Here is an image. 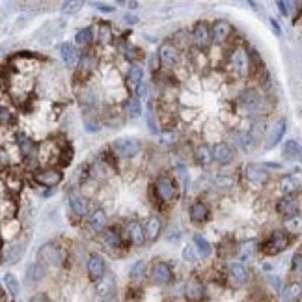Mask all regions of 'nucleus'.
Instances as JSON below:
<instances>
[{"label": "nucleus", "mask_w": 302, "mask_h": 302, "mask_svg": "<svg viewBox=\"0 0 302 302\" xmlns=\"http://www.w3.org/2000/svg\"><path fill=\"white\" fill-rule=\"evenodd\" d=\"M147 276V265L146 261H136L135 265L131 267V282L135 283V285H140L142 282L146 280Z\"/></svg>", "instance_id": "nucleus-32"}, {"label": "nucleus", "mask_w": 302, "mask_h": 302, "mask_svg": "<svg viewBox=\"0 0 302 302\" xmlns=\"http://www.w3.org/2000/svg\"><path fill=\"white\" fill-rule=\"evenodd\" d=\"M84 127H86L88 133H95V131L99 129V120L94 118V112L88 110V112L84 114Z\"/></svg>", "instance_id": "nucleus-47"}, {"label": "nucleus", "mask_w": 302, "mask_h": 302, "mask_svg": "<svg viewBox=\"0 0 302 302\" xmlns=\"http://www.w3.org/2000/svg\"><path fill=\"white\" fill-rule=\"evenodd\" d=\"M299 188V179L295 176H283L278 181V190H280L282 196H287V194H295Z\"/></svg>", "instance_id": "nucleus-29"}, {"label": "nucleus", "mask_w": 302, "mask_h": 302, "mask_svg": "<svg viewBox=\"0 0 302 302\" xmlns=\"http://www.w3.org/2000/svg\"><path fill=\"white\" fill-rule=\"evenodd\" d=\"M110 147H112L114 155H118L120 159H133L142 146L136 138H118L116 142H112Z\"/></svg>", "instance_id": "nucleus-8"}, {"label": "nucleus", "mask_w": 302, "mask_h": 302, "mask_svg": "<svg viewBox=\"0 0 302 302\" xmlns=\"http://www.w3.org/2000/svg\"><path fill=\"white\" fill-rule=\"evenodd\" d=\"M95 297L101 301H114L116 299V276L114 272H104V276H101L95 282Z\"/></svg>", "instance_id": "nucleus-4"}, {"label": "nucleus", "mask_w": 302, "mask_h": 302, "mask_svg": "<svg viewBox=\"0 0 302 302\" xmlns=\"http://www.w3.org/2000/svg\"><path fill=\"white\" fill-rule=\"evenodd\" d=\"M67 201H69V209L73 211V215L77 217V219H81V217L86 215V211H88V203H86L84 196H81L79 192H71L69 198H67Z\"/></svg>", "instance_id": "nucleus-23"}, {"label": "nucleus", "mask_w": 302, "mask_h": 302, "mask_svg": "<svg viewBox=\"0 0 302 302\" xmlns=\"http://www.w3.org/2000/svg\"><path fill=\"white\" fill-rule=\"evenodd\" d=\"M289 235L287 231H272L269 241L263 244V252L265 254H278V252H283L287 246H289Z\"/></svg>", "instance_id": "nucleus-12"}, {"label": "nucleus", "mask_w": 302, "mask_h": 302, "mask_svg": "<svg viewBox=\"0 0 302 302\" xmlns=\"http://www.w3.org/2000/svg\"><path fill=\"white\" fill-rule=\"evenodd\" d=\"M40 301L47 302L49 301V297H47V295H43V293H40V295H34V297H32V302H40Z\"/></svg>", "instance_id": "nucleus-62"}, {"label": "nucleus", "mask_w": 302, "mask_h": 302, "mask_svg": "<svg viewBox=\"0 0 302 302\" xmlns=\"http://www.w3.org/2000/svg\"><path fill=\"white\" fill-rule=\"evenodd\" d=\"M205 289H203V285H201V282L198 280H190L185 285V297H187L188 301H201L205 295Z\"/></svg>", "instance_id": "nucleus-28"}, {"label": "nucleus", "mask_w": 302, "mask_h": 302, "mask_svg": "<svg viewBox=\"0 0 302 302\" xmlns=\"http://www.w3.org/2000/svg\"><path fill=\"white\" fill-rule=\"evenodd\" d=\"M213 157L219 164H229L233 161V149L226 142H219L213 146Z\"/></svg>", "instance_id": "nucleus-22"}, {"label": "nucleus", "mask_w": 302, "mask_h": 302, "mask_svg": "<svg viewBox=\"0 0 302 302\" xmlns=\"http://www.w3.org/2000/svg\"><path fill=\"white\" fill-rule=\"evenodd\" d=\"M95 67H97V54L94 51L82 52L81 60H79V65H77V79L86 81L95 71Z\"/></svg>", "instance_id": "nucleus-14"}, {"label": "nucleus", "mask_w": 302, "mask_h": 302, "mask_svg": "<svg viewBox=\"0 0 302 302\" xmlns=\"http://www.w3.org/2000/svg\"><path fill=\"white\" fill-rule=\"evenodd\" d=\"M149 278L155 285H168L170 282L174 280V272L170 269L168 263H162V261H155L151 265V271H149Z\"/></svg>", "instance_id": "nucleus-11"}, {"label": "nucleus", "mask_w": 302, "mask_h": 302, "mask_svg": "<svg viewBox=\"0 0 302 302\" xmlns=\"http://www.w3.org/2000/svg\"><path fill=\"white\" fill-rule=\"evenodd\" d=\"M276 4H278V10L282 11V15H287L289 10H287V4H285V0H276Z\"/></svg>", "instance_id": "nucleus-58"}, {"label": "nucleus", "mask_w": 302, "mask_h": 302, "mask_svg": "<svg viewBox=\"0 0 302 302\" xmlns=\"http://www.w3.org/2000/svg\"><path fill=\"white\" fill-rule=\"evenodd\" d=\"M276 209H278V213H280L282 217H285V219L297 217V215H301V209H302L301 198H299L297 194L282 196V200L278 201Z\"/></svg>", "instance_id": "nucleus-10"}, {"label": "nucleus", "mask_w": 302, "mask_h": 302, "mask_svg": "<svg viewBox=\"0 0 302 302\" xmlns=\"http://www.w3.org/2000/svg\"><path fill=\"white\" fill-rule=\"evenodd\" d=\"M60 54H62V60L63 63L71 69V67H77L79 65V60H81V52L77 51L73 43H63L60 47Z\"/></svg>", "instance_id": "nucleus-20"}, {"label": "nucleus", "mask_w": 302, "mask_h": 302, "mask_svg": "<svg viewBox=\"0 0 302 302\" xmlns=\"http://www.w3.org/2000/svg\"><path fill=\"white\" fill-rule=\"evenodd\" d=\"M229 67L239 77H248V73H250V54L246 52L244 47H241V45L233 47V51L229 54Z\"/></svg>", "instance_id": "nucleus-2"}, {"label": "nucleus", "mask_w": 302, "mask_h": 302, "mask_svg": "<svg viewBox=\"0 0 302 302\" xmlns=\"http://www.w3.org/2000/svg\"><path fill=\"white\" fill-rule=\"evenodd\" d=\"M213 43V38H211V26H209L205 21L196 22L194 30H192V45L196 49H207L209 45Z\"/></svg>", "instance_id": "nucleus-15"}, {"label": "nucleus", "mask_w": 302, "mask_h": 302, "mask_svg": "<svg viewBox=\"0 0 302 302\" xmlns=\"http://www.w3.org/2000/svg\"><path fill=\"white\" fill-rule=\"evenodd\" d=\"M135 94L138 99H147V95H149V84L144 82V81H140V82L136 84Z\"/></svg>", "instance_id": "nucleus-52"}, {"label": "nucleus", "mask_w": 302, "mask_h": 302, "mask_svg": "<svg viewBox=\"0 0 302 302\" xmlns=\"http://www.w3.org/2000/svg\"><path fill=\"white\" fill-rule=\"evenodd\" d=\"M291 271H293V274L299 278V280H302V254H297V256L293 258Z\"/></svg>", "instance_id": "nucleus-53"}, {"label": "nucleus", "mask_w": 302, "mask_h": 302, "mask_svg": "<svg viewBox=\"0 0 302 302\" xmlns=\"http://www.w3.org/2000/svg\"><path fill=\"white\" fill-rule=\"evenodd\" d=\"M94 6L97 8V10L104 11V13H112V11H114V8H112V6H106V4H94Z\"/></svg>", "instance_id": "nucleus-60"}, {"label": "nucleus", "mask_w": 302, "mask_h": 302, "mask_svg": "<svg viewBox=\"0 0 302 302\" xmlns=\"http://www.w3.org/2000/svg\"><path fill=\"white\" fill-rule=\"evenodd\" d=\"M161 229H162V220L161 217H157V215H151L146 222V233H147V241L151 242V241H155L159 237V233H161Z\"/></svg>", "instance_id": "nucleus-31"}, {"label": "nucleus", "mask_w": 302, "mask_h": 302, "mask_svg": "<svg viewBox=\"0 0 302 302\" xmlns=\"http://www.w3.org/2000/svg\"><path fill=\"white\" fill-rule=\"evenodd\" d=\"M125 112L129 118H138L142 114V104H140V99L138 97H129L125 101Z\"/></svg>", "instance_id": "nucleus-42"}, {"label": "nucleus", "mask_w": 302, "mask_h": 302, "mask_svg": "<svg viewBox=\"0 0 302 302\" xmlns=\"http://www.w3.org/2000/svg\"><path fill=\"white\" fill-rule=\"evenodd\" d=\"M0 155H2V168L6 170V168H8V151H6V147H2Z\"/></svg>", "instance_id": "nucleus-61"}, {"label": "nucleus", "mask_w": 302, "mask_h": 302, "mask_svg": "<svg viewBox=\"0 0 302 302\" xmlns=\"http://www.w3.org/2000/svg\"><path fill=\"white\" fill-rule=\"evenodd\" d=\"M265 120H258V121H254L252 123V127L248 129V135L254 138V142H258L261 136L265 135Z\"/></svg>", "instance_id": "nucleus-45"}, {"label": "nucleus", "mask_w": 302, "mask_h": 302, "mask_svg": "<svg viewBox=\"0 0 302 302\" xmlns=\"http://www.w3.org/2000/svg\"><path fill=\"white\" fill-rule=\"evenodd\" d=\"M0 121H2V127H8L13 121V112H11L8 106H2V110H0Z\"/></svg>", "instance_id": "nucleus-54"}, {"label": "nucleus", "mask_w": 302, "mask_h": 302, "mask_svg": "<svg viewBox=\"0 0 302 302\" xmlns=\"http://www.w3.org/2000/svg\"><path fill=\"white\" fill-rule=\"evenodd\" d=\"M153 190H155V196L159 201L162 203H170L177 198V185L172 177L168 176H161L157 177L155 185H153Z\"/></svg>", "instance_id": "nucleus-3"}, {"label": "nucleus", "mask_w": 302, "mask_h": 302, "mask_svg": "<svg viewBox=\"0 0 302 302\" xmlns=\"http://www.w3.org/2000/svg\"><path fill=\"white\" fill-rule=\"evenodd\" d=\"M103 242L104 246L108 248V250H120V248H123V237H121V233L118 231L116 228H106L103 231Z\"/></svg>", "instance_id": "nucleus-19"}, {"label": "nucleus", "mask_w": 302, "mask_h": 302, "mask_svg": "<svg viewBox=\"0 0 302 302\" xmlns=\"http://www.w3.org/2000/svg\"><path fill=\"white\" fill-rule=\"evenodd\" d=\"M242 176L254 187H263L271 179V174H269L267 166H261V164H246L244 170H242Z\"/></svg>", "instance_id": "nucleus-7"}, {"label": "nucleus", "mask_w": 302, "mask_h": 302, "mask_svg": "<svg viewBox=\"0 0 302 302\" xmlns=\"http://www.w3.org/2000/svg\"><path fill=\"white\" fill-rule=\"evenodd\" d=\"M125 237H127V241L133 244V246H144V244L147 242L146 226H142V224H140V222H136V220L127 222Z\"/></svg>", "instance_id": "nucleus-13"}, {"label": "nucleus", "mask_w": 302, "mask_h": 302, "mask_svg": "<svg viewBox=\"0 0 302 302\" xmlns=\"http://www.w3.org/2000/svg\"><path fill=\"white\" fill-rule=\"evenodd\" d=\"M4 287H6L13 297L19 295V291H21V283H19L15 274H4Z\"/></svg>", "instance_id": "nucleus-43"}, {"label": "nucleus", "mask_w": 302, "mask_h": 302, "mask_svg": "<svg viewBox=\"0 0 302 302\" xmlns=\"http://www.w3.org/2000/svg\"><path fill=\"white\" fill-rule=\"evenodd\" d=\"M123 21H125L127 24H136V22H138V17H135L133 13H125V17H123Z\"/></svg>", "instance_id": "nucleus-59"}, {"label": "nucleus", "mask_w": 302, "mask_h": 302, "mask_svg": "<svg viewBox=\"0 0 302 302\" xmlns=\"http://www.w3.org/2000/svg\"><path fill=\"white\" fill-rule=\"evenodd\" d=\"M271 24H272V30H274V32H276V34H278V36H280L282 30H280V26L276 24V21H274V19H271Z\"/></svg>", "instance_id": "nucleus-63"}, {"label": "nucleus", "mask_w": 302, "mask_h": 302, "mask_svg": "<svg viewBox=\"0 0 302 302\" xmlns=\"http://www.w3.org/2000/svg\"><path fill=\"white\" fill-rule=\"evenodd\" d=\"M194 246L198 248V254L201 258H209L211 252H213V246L203 235H194Z\"/></svg>", "instance_id": "nucleus-41"}, {"label": "nucleus", "mask_w": 302, "mask_h": 302, "mask_svg": "<svg viewBox=\"0 0 302 302\" xmlns=\"http://www.w3.org/2000/svg\"><path fill=\"white\" fill-rule=\"evenodd\" d=\"M92 174L97 179H106V177L112 176V168L108 166L106 161H97V162H94V166H92Z\"/></svg>", "instance_id": "nucleus-40"}, {"label": "nucleus", "mask_w": 302, "mask_h": 302, "mask_svg": "<svg viewBox=\"0 0 302 302\" xmlns=\"http://www.w3.org/2000/svg\"><path fill=\"white\" fill-rule=\"evenodd\" d=\"M94 28L92 26H86L82 30L77 32V36H75V43L79 45V47H84V49H88L92 43H94Z\"/></svg>", "instance_id": "nucleus-35"}, {"label": "nucleus", "mask_w": 302, "mask_h": 302, "mask_svg": "<svg viewBox=\"0 0 302 302\" xmlns=\"http://www.w3.org/2000/svg\"><path fill=\"white\" fill-rule=\"evenodd\" d=\"M45 267L47 265H43L41 261L40 263H30L28 267H26V278H28V283L34 285L36 282H40L45 276Z\"/></svg>", "instance_id": "nucleus-33"}, {"label": "nucleus", "mask_w": 302, "mask_h": 302, "mask_svg": "<svg viewBox=\"0 0 302 302\" xmlns=\"http://www.w3.org/2000/svg\"><path fill=\"white\" fill-rule=\"evenodd\" d=\"M146 120H147V127H149V131L153 133V135H159V123H157V114H155V108H153V104H149L147 106V114H146Z\"/></svg>", "instance_id": "nucleus-46"}, {"label": "nucleus", "mask_w": 302, "mask_h": 302, "mask_svg": "<svg viewBox=\"0 0 302 302\" xmlns=\"http://www.w3.org/2000/svg\"><path fill=\"white\" fill-rule=\"evenodd\" d=\"M269 282H271L272 289L276 293H282V289H283V285H282V278H278V276H269Z\"/></svg>", "instance_id": "nucleus-56"}, {"label": "nucleus", "mask_w": 302, "mask_h": 302, "mask_svg": "<svg viewBox=\"0 0 302 302\" xmlns=\"http://www.w3.org/2000/svg\"><path fill=\"white\" fill-rule=\"evenodd\" d=\"M159 63H162L161 62V58H159V52H157V54H151V56H149V60H147V65H149V69H151L153 73L159 69Z\"/></svg>", "instance_id": "nucleus-55"}, {"label": "nucleus", "mask_w": 302, "mask_h": 302, "mask_svg": "<svg viewBox=\"0 0 302 302\" xmlns=\"http://www.w3.org/2000/svg\"><path fill=\"white\" fill-rule=\"evenodd\" d=\"M82 8V0H65L63 4V13H77V11Z\"/></svg>", "instance_id": "nucleus-49"}, {"label": "nucleus", "mask_w": 302, "mask_h": 302, "mask_svg": "<svg viewBox=\"0 0 302 302\" xmlns=\"http://www.w3.org/2000/svg\"><path fill=\"white\" fill-rule=\"evenodd\" d=\"M228 278L233 285L241 287V285H244L248 282V272L241 263H231L228 267Z\"/></svg>", "instance_id": "nucleus-21"}, {"label": "nucleus", "mask_w": 302, "mask_h": 302, "mask_svg": "<svg viewBox=\"0 0 302 302\" xmlns=\"http://www.w3.org/2000/svg\"><path fill=\"white\" fill-rule=\"evenodd\" d=\"M213 183H215V187H219V188H231L235 181H233V177H229V176H217L213 179Z\"/></svg>", "instance_id": "nucleus-48"}, {"label": "nucleus", "mask_w": 302, "mask_h": 302, "mask_svg": "<svg viewBox=\"0 0 302 302\" xmlns=\"http://www.w3.org/2000/svg\"><path fill=\"white\" fill-rule=\"evenodd\" d=\"M233 34V28L228 21H217L211 24V38L215 45H222L229 40V36Z\"/></svg>", "instance_id": "nucleus-18"}, {"label": "nucleus", "mask_w": 302, "mask_h": 302, "mask_svg": "<svg viewBox=\"0 0 302 302\" xmlns=\"http://www.w3.org/2000/svg\"><path fill=\"white\" fill-rule=\"evenodd\" d=\"M283 157H287L289 161H301L302 162V147L295 140H287L283 144Z\"/></svg>", "instance_id": "nucleus-34"}, {"label": "nucleus", "mask_w": 302, "mask_h": 302, "mask_svg": "<svg viewBox=\"0 0 302 302\" xmlns=\"http://www.w3.org/2000/svg\"><path fill=\"white\" fill-rule=\"evenodd\" d=\"M22 254H24V244L22 242H15V244L10 246V250L2 252V261H4V265H8V263L15 265L22 258Z\"/></svg>", "instance_id": "nucleus-25"}, {"label": "nucleus", "mask_w": 302, "mask_h": 302, "mask_svg": "<svg viewBox=\"0 0 302 302\" xmlns=\"http://www.w3.org/2000/svg\"><path fill=\"white\" fill-rule=\"evenodd\" d=\"M15 213H17L15 201H13V200L8 201V196H6V192H4V198H2V220H4V222L13 220L15 219Z\"/></svg>", "instance_id": "nucleus-38"}, {"label": "nucleus", "mask_w": 302, "mask_h": 302, "mask_svg": "<svg viewBox=\"0 0 302 302\" xmlns=\"http://www.w3.org/2000/svg\"><path fill=\"white\" fill-rule=\"evenodd\" d=\"M285 127H287L285 120H283V118H280V120L276 121L274 129H272V136H271V140H269V144H267V146H269V147H274L276 144H278V142H280L282 136L285 135Z\"/></svg>", "instance_id": "nucleus-39"}, {"label": "nucleus", "mask_w": 302, "mask_h": 302, "mask_svg": "<svg viewBox=\"0 0 302 302\" xmlns=\"http://www.w3.org/2000/svg\"><path fill=\"white\" fill-rule=\"evenodd\" d=\"M194 157H196V161H198L200 164H203V166H207L211 161H215V157H213V149L205 144H200L196 147V151H194Z\"/></svg>", "instance_id": "nucleus-36"}, {"label": "nucleus", "mask_w": 302, "mask_h": 302, "mask_svg": "<svg viewBox=\"0 0 302 302\" xmlns=\"http://www.w3.org/2000/svg\"><path fill=\"white\" fill-rule=\"evenodd\" d=\"M95 41L99 43L101 47H106L114 41V30L108 22H99L97 24V34H95Z\"/></svg>", "instance_id": "nucleus-24"}, {"label": "nucleus", "mask_w": 302, "mask_h": 302, "mask_svg": "<svg viewBox=\"0 0 302 302\" xmlns=\"http://www.w3.org/2000/svg\"><path fill=\"white\" fill-rule=\"evenodd\" d=\"M285 228L289 229V231H293V233H297V231H301L302 229V219L297 215V217H291V219H287V222H285Z\"/></svg>", "instance_id": "nucleus-50"}, {"label": "nucleus", "mask_w": 302, "mask_h": 302, "mask_svg": "<svg viewBox=\"0 0 302 302\" xmlns=\"http://www.w3.org/2000/svg\"><path fill=\"white\" fill-rule=\"evenodd\" d=\"M196 246H185L183 248V260L187 261V263H196L198 260V254H196Z\"/></svg>", "instance_id": "nucleus-51"}, {"label": "nucleus", "mask_w": 302, "mask_h": 302, "mask_svg": "<svg viewBox=\"0 0 302 302\" xmlns=\"http://www.w3.org/2000/svg\"><path fill=\"white\" fill-rule=\"evenodd\" d=\"M62 179H63V174L54 166L45 168V170H38V172L34 174V181H36L40 187H45V188L58 187V185L62 183Z\"/></svg>", "instance_id": "nucleus-9"}, {"label": "nucleus", "mask_w": 302, "mask_h": 302, "mask_svg": "<svg viewBox=\"0 0 302 302\" xmlns=\"http://www.w3.org/2000/svg\"><path fill=\"white\" fill-rule=\"evenodd\" d=\"M174 43L179 49H188L192 43V36H188V32L185 30H179L177 34H174Z\"/></svg>", "instance_id": "nucleus-44"}, {"label": "nucleus", "mask_w": 302, "mask_h": 302, "mask_svg": "<svg viewBox=\"0 0 302 302\" xmlns=\"http://www.w3.org/2000/svg\"><path fill=\"white\" fill-rule=\"evenodd\" d=\"M15 142H17V146L21 149L22 157L28 161V166L40 164V159H38V146H36L34 140H30L22 131H19V133L15 135Z\"/></svg>", "instance_id": "nucleus-6"}, {"label": "nucleus", "mask_w": 302, "mask_h": 302, "mask_svg": "<svg viewBox=\"0 0 302 302\" xmlns=\"http://www.w3.org/2000/svg\"><path fill=\"white\" fill-rule=\"evenodd\" d=\"M86 267H88V276H90V280L97 282L101 276H104V272H106V261H104L103 256L92 254V256L88 258Z\"/></svg>", "instance_id": "nucleus-17"}, {"label": "nucleus", "mask_w": 302, "mask_h": 302, "mask_svg": "<svg viewBox=\"0 0 302 302\" xmlns=\"http://www.w3.org/2000/svg\"><path fill=\"white\" fill-rule=\"evenodd\" d=\"M280 297H282V301H285V302H297L302 297L301 283L293 282V283H289V285H285V287L282 289Z\"/></svg>", "instance_id": "nucleus-30"}, {"label": "nucleus", "mask_w": 302, "mask_h": 302, "mask_svg": "<svg viewBox=\"0 0 302 302\" xmlns=\"http://www.w3.org/2000/svg\"><path fill=\"white\" fill-rule=\"evenodd\" d=\"M108 226V217L103 209H95L90 217V228L94 229L95 233H103L104 229Z\"/></svg>", "instance_id": "nucleus-26"}, {"label": "nucleus", "mask_w": 302, "mask_h": 302, "mask_svg": "<svg viewBox=\"0 0 302 302\" xmlns=\"http://www.w3.org/2000/svg\"><path fill=\"white\" fill-rule=\"evenodd\" d=\"M140 81H144V69L140 65L133 63L129 67V73H127V86L129 88H136V84L140 82Z\"/></svg>", "instance_id": "nucleus-37"}, {"label": "nucleus", "mask_w": 302, "mask_h": 302, "mask_svg": "<svg viewBox=\"0 0 302 302\" xmlns=\"http://www.w3.org/2000/svg\"><path fill=\"white\" fill-rule=\"evenodd\" d=\"M209 219V207L203 201H196L190 205V220L194 224H203Z\"/></svg>", "instance_id": "nucleus-27"}, {"label": "nucleus", "mask_w": 302, "mask_h": 302, "mask_svg": "<svg viewBox=\"0 0 302 302\" xmlns=\"http://www.w3.org/2000/svg\"><path fill=\"white\" fill-rule=\"evenodd\" d=\"M38 260L47 267H62L65 261V250L56 242H47L38 250Z\"/></svg>", "instance_id": "nucleus-1"}, {"label": "nucleus", "mask_w": 302, "mask_h": 302, "mask_svg": "<svg viewBox=\"0 0 302 302\" xmlns=\"http://www.w3.org/2000/svg\"><path fill=\"white\" fill-rule=\"evenodd\" d=\"M239 103L252 116H260L265 110V99L258 92H254V90H244L239 95Z\"/></svg>", "instance_id": "nucleus-5"}, {"label": "nucleus", "mask_w": 302, "mask_h": 302, "mask_svg": "<svg viewBox=\"0 0 302 302\" xmlns=\"http://www.w3.org/2000/svg\"><path fill=\"white\" fill-rule=\"evenodd\" d=\"M157 52H159V58H161L162 65H166V67H174L179 62V47L176 43H162Z\"/></svg>", "instance_id": "nucleus-16"}, {"label": "nucleus", "mask_w": 302, "mask_h": 302, "mask_svg": "<svg viewBox=\"0 0 302 302\" xmlns=\"http://www.w3.org/2000/svg\"><path fill=\"white\" fill-rule=\"evenodd\" d=\"M176 142V135L174 133H168V135H162V144H166V146H170V144H174Z\"/></svg>", "instance_id": "nucleus-57"}]
</instances>
